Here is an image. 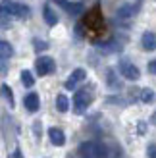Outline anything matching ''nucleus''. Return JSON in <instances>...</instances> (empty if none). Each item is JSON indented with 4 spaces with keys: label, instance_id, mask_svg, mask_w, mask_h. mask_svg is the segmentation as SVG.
<instances>
[{
    "label": "nucleus",
    "instance_id": "nucleus-3",
    "mask_svg": "<svg viewBox=\"0 0 156 158\" xmlns=\"http://www.w3.org/2000/svg\"><path fill=\"white\" fill-rule=\"evenodd\" d=\"M35 69H37V73L41 77L43 75H50L54 69H56V62H54L50 56H41L35 62Z\"/></svg>",
    "mask_w": 156,
    "mask_h": 158
},
{
    "label": "nucleus",
    "instance_id": "nucleus-15",
    "mask_svg": "<svg viewBox=\"0 0 156 158\" xmlns=\"http://www.w3.org/2000/svg\"><path fill=\"white\" fill-rule=\"evenodd\" d=\"M21 83L25 85V87H33L35 85V77L31 72H27V69H23L21 72Z\"/></svg>",
    "mask_w": 156,
    "mask_h": 158
},
{
    "label": "nucleus",
    "instance_id": "nucleus-11",
    "mask_svg": "<svg viewBox=\"0 0 156 158\" xmlns=\"http://www.w3.org/2000/svg\"><path fill=\"white\" fill-rule=\"evenodd\" d=\"M141 43H143V48H145V50H156V35L150 33V31L143 33Z\"/></svg>",
    "mask_w": 156,
    "mask_h": 158
},
{
    "label": "nucleus",
    "instance_id": "nucleus-16",
    "mask_svg": "<svg viewBox=\"0 0 156 158\" xmlns=\"http://www.w3.org/2000/svg\"><path fill=\"white\" fill-rule=\"evenodd\" d=\"M2 94H4L6 102H8V104H10V108H12V106H14V93H12V89H10L6 83H2Z\"/></svg>",
    "mask_w": 156,
    "mask_h": 158
},
{
    "label": "nucleus",
    "instance_id": "nucleus-7",
    "mask_svg": "<svg viewBox=\"0 0 156 158\" xmlns=\"http://www.w3.org/2000/svg\"><path fill=\"white\" fill-rule=\"evenodd\" d=\"M58 6H62L66 12H69V14H73V15H79L81 14V10H83V6L79 4V2H69V0H54Z\"/></svg>",
    "mask_w": 156,
    "mask_h": 158
},
{
    "label": "nucleus",
    "instance_id": "nucleus-18",
    "mask_svg": "<svg viewBox=\"0 0 156 158\" xmlns=\"http://www.w3.org/2000/svg\"><path fill=\"white\" fill-rule=\"evenodd\" d=\"M108 85H110L112 89H120V87H121V83L114 75V69H108Z\"/></svg>",
    "mask_w": 156,
    "mask_h": 158
},
{
    "label": "nucleus",
    "instance_id": "nucleus-1",
    "mask_svg": "<svg viewBox=\"0 0 156 158\" xmlns=\"http://www.w3.org/2000/svg\"><path fill=\"white\" fill-rule=\"evenodd\" d=\"M2 10L6 14H10L12 18H18V19H23L29 15L27 6H21L18 2H14V0H2Z\"/></svg>",
    "mask_w": 156,
    "mask_h": 158
},
{
    "label": "nucleus",
    "instance_id": "nucleus-19",
    "mask_svg": "<svg viewBox=\"0 0 156 158\" xmlns=\"http://www.w3.org/2000/svg\"><path fill=\"white\" fill-rule=\"evenodd\" d=\"M152 98H154V93L150 89H143L141 91V100L143 102H152Z\"/></svg>",
    "mask_w": 156,
    "mask_h": 158
},
{
    "label": "nucleus",
    "instance_id": "nucleus-14",
    "mask_svg": "<svg viewBox=\"0 0 156 158\" xmlns=\"http://www.w3.org/2000/svg\"><path fill=\"white\" fill-rule=\"evenodd\" d=\"M56 108H58V112H68L69 110V100L66 94H58L56 97Z\"/></svg>",
    "mask_w": 156,
    "mask_h": 158
},
{
    "label": "nucleus",
    "instance_id": "nucleus-13",
    "mask_svg": "<svg viewBox=\"0 0 156 158\" xmlns=\"http://www.w3.org/2000/svg\"><path fill=\"white\" fill-rule=\"evenodd\" d=\"M12 54H14L12 44L8 43V41H0V58H2V60H8Z\"/></svg>",
    "mask_w": 156,
    "mask_h": 158
},
{
    "label": "nucleus",
    "instance_id": "nucleus-4",
    "mask_svg": "<svg viewBox=\"0 0 156 158\" xmlns=\"http://www.w3.org/2000/svg\"><path fill=\"white\" fill-rule=\"evenodd\" d=\"M120 73L125 77V79H129V81H137V79L141 77L139 68L135 64H131V62H127V60H121L120 62Z\"/></svg>",
    "mask_w": 156,
    "mask_h": 158
},
{
    "label": "nucleus",
    "instance_id": "nucleus-8",
    "mask_svg": "<svg viewBox=\"0 0 156 158\" xmlns=\"http://www.w3.org/2000/svg\"><path fill=\"white\" fill-rule=\"evenodd\" d=\"M48 137L52 141V145H56V147H62L66 143V135H64V131L60 127H50L48 129Z\"/></svg>",
    "mask_w": 156,
    "mask_h": 158
},
{
    "label": "nucleus",
    "instance_id": "nucleus-2",
    "mask_svg": "<svg viewBox=\"0 0 156 158\" xmlns=\"http://www.w3.org/2000/svg\"><path fill=\"white\" fill-rule=\"evenodd\" d=\"M89 104H91V93H87V89L77 91L75 97H73V110H75V112L77 114H83Z\"/></svg>",
    "mask_w": 156,
    "mask_h": 158
},
{
    "label": "nucleus",
    "instance_id": "nucleus-9",
    "mask_svg": "<svg viewBox=\"0 0 156 158\" xmlns=\"http://www.w3.org/2000/svg\"><path fill=\"white\" fill-rule=\"evenodd\" d=\"M23 106H25L29 112H37L39 106H41V102H39V94L37 93H29L25 98H23Z\"/></svg>",
    "mask_w": 156,
    "mask_h": 158
},
{
    "label": "nucleus",
    "instance_id": "nucleus-20",
    "mask_svg": "<svg viewBox=\"0 0 156 158\" xmlns=\"http://www.w3.org/2000/svg\"><path fill=\"white\" fill-rule=\"evenodd\" d=\"M33 44H35V50H37V52H41V50H46V48H48V44H46L44 41H35Z\"/></svg>",
    "mask_w": 156,
    "mask_h": 158
},
{
    "label": "nucleus",
    "instance_id": "nucleus-6",
    "mask_svg": "<svg viewBox=\"0 0 156 158\" xmlns=\"http://www.w3.org/2000/svg\"><path fill=\"white\" fill-rule=\"evenodd\" d=\"M135 14H137V6L135 4H123V6L118 8L116 18H118V19H129V18H133Z\"/></svg>",
    "mask_w": 156,
    "mask_h": 158
},
{
    "label": "nucleus",
    "instance_id": "nucleus-23",
    "mask_svg": "<svg viewBox=\"0 0 156 158\" xmlns=\"http://www.w3.org/2000/svg\"><path fill=\"white\" fill-rule=\"evenodd\" d=\"M8 158H23V154H21V151H19V148H15V151H14L10 156H8Z\"/></svg>",
    "mask_w": 156,
    "mask_h": 158
},
{
    "label": "nucleus",
    "instance_id": "nucleus-21",
    "mask_svg": "<svg viewBox=\"0 0 156 158\" xmlns=\"http://www.w3.org/2000/svg\"><path fill=\"white\" fill-rule=\"evenodd\" d=\"M146 156H149V158H156V145H149V147H146Z\"/></svg>",
    "mask_w": 156,
    "mask_h": 158
},
{
    "label": "nucleus",
    "instance_id": "nucleus-17",
    "mask_svg": "<svg viewBox=\"0 0 156 158\" xmlns=\"http://www.w3.org/2000/svg\"><path fill=\"white\" fill-rule=\"evenodd\" d=\"M96 158H110V151L104 143H96Z\"/></svg>",
    "mask_w": 156,
    "mask_h": 158
},
{
    "label": "nucleus",
    "instance_id": "nucleus-12",
    "mask_svg": "<svg viewBox=\"0 0 156 158\" xmlns=\"http://www.w3.org/2000/svg\"><path fill=\"white\" fill-rule=\"evenodd\" d=\"M43 18H44V21L48 23L50 27H52V25H56V23H58V18H56V14H54V10H52V8H50L48 4H46V6L43 8Z\"/></svg>",
    "mask_w": 156,
    "mask_h": 158
},
{
    "label": "nucleus",
    "instance_id": "nucleus-22",
    "mask_svg": "<svg viewBox=\"0 0 156 158\" xmlns=\"http://www.w3.org/2000/svg\"><path fill=\"white\" fill-rule=\"evenodd\" d=\"M149 72H150L152 75H156V60H152V62H149Z\"/></svg>",
    "mask_w": 156,
    "mask_h": 158
},
{
    "label": "nucleus",
    "instance_id": "nucleus-10",
    "mask_svg": "<svg viewBox=\"0 0 156 158\" xmlns=\"http://www.w3.org/2000/svg\"><path fill=\"white\" fill-rule=\"evenodd\" d=\"M79 152L83 158H96V143H83L79 147Z\"/></svg>",
    "mask_w": 156,
    "mask_h": 158
},
{
    "label": "nucleus",
    "instance_id": "nucleus-5",
    "mask_svg": "<svg viewBox=\"0 0 156 158\" xmlns=\"http://www.w3.org/2000/svg\"><path fill=\"white\" fill-rule=\"evenodd\" d=\"M85 77H87V73H85V69H81V68L73 69V73L69 75V79L66 81V89H68V91H73L75 87H77V83H81Z\"/></svg>",
    "mask_w": 156,
    "mask_h": 158
},
{
    "label": "nucleus",
    "instance_id": "nucleus-24",
    "mask_svg": "<svg viewBox=\"0 0 156 158\" xmlns=\"http://www.w3.org/2000/svg\"><path fill=\"white\" fill-rule=\"evenodd\" d=\"M120 154H121V152H120V148H118V151H116V156H114V158H120Z\"/></svg>",
    "mask_w": 156,
    "mask_h": 158
}]
</instances>
